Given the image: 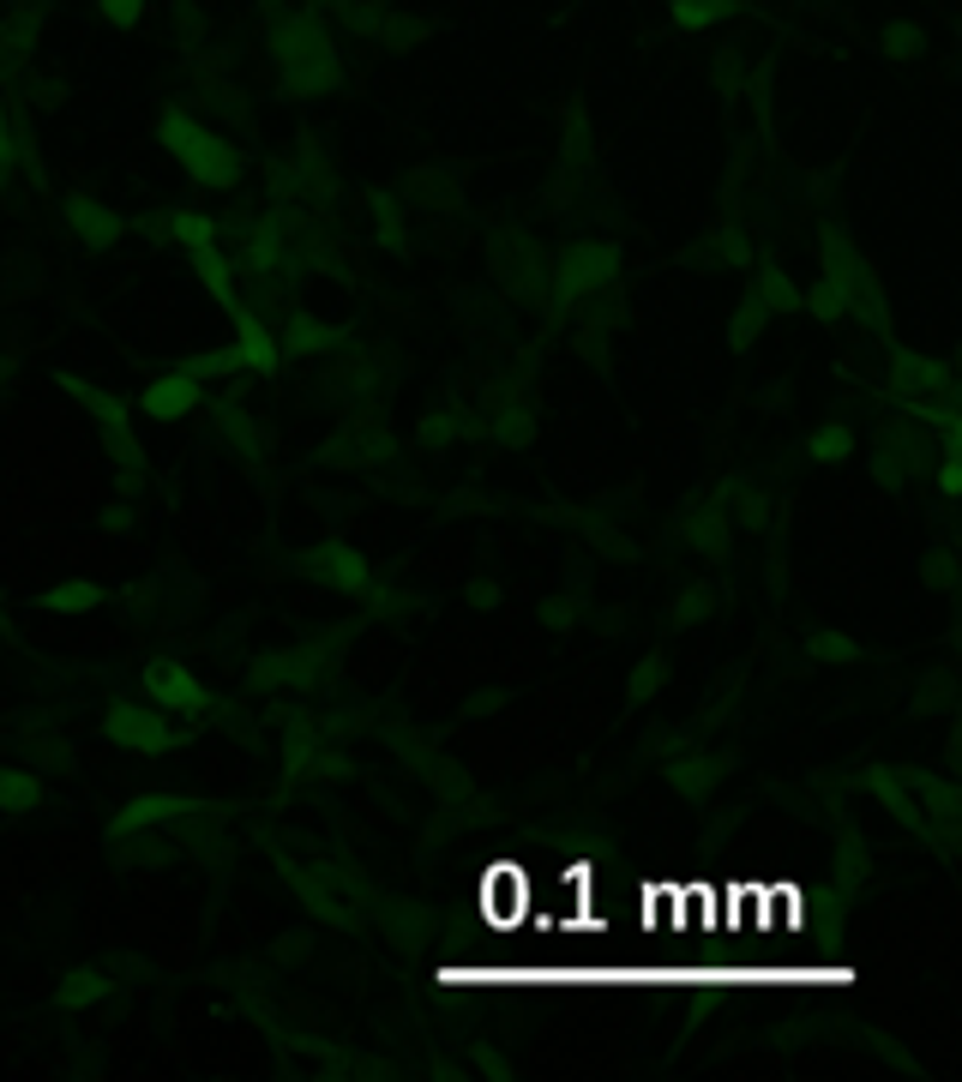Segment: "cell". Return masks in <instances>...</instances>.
<instances>
[{
	"instance_id": "obj_1",
	"label": "cell",
	"mask_w": 962,
	"mask_h": 1082,
	"mask_svg": "<svg viewBox=\"0 0 962 1082\" xmlns=\"http://www.w3.org/2000/svg\"><path fill=\"white\" fill-rule=\"evenodd\" d=\"M162 139H169V151L181 157L199 181H211V187H235V181H241V169H247V157L235 151V145H224L217 132H199L181 109L162 115Z\"/></svg>"
},
{
	"instance_id": "obj_2",
	"label": "cell",
	"mask_w": 962,
	"mask_h": 1082,
	"mask_svg": "<svg viewBox=\"0 0 962 1082\" xmlns=\"http://www.w3.org/2000/svg\"><path fill=\"white\" fill-rule=\"evenodd\" d=\"M277 67H284L289 91L337 85V49H331V37H325L314 19H289L284 31H277Z\"/></svg>"
},
{
	"instance_id": "obj_3",
	"label": "cell",
	"mask_w": 962,
	"mask_h": 1082,
	"mask_svg": "<svg viewBox=\"0 0 962 1082\" xmlns=\"http://www.w3.org/2000/svg\"><path fill=\"white\" fill-rule=\"evenodd\" d=\"M145 698H151L157 709H175V716H192V709H205V686L192 679L187 662L151 656V662H145Z\"/></svg>"
},
{
	"instance_id": "obj_4",
	"label": "cell",
	"mask_w": 962,
	"mask_h": 1082,
	"mask_svg": "<svg viewBox=\"0 0 962 1082\" xmlns=\"http://www.w3.org/2000/svg\"><path fill=\"white\" fill-rule=\"evenodd\" d=\"M896 391L914 404V415H932V409H944V404H951L944 367H932V361H921V355H909V349L896 355Z\"/></svg>"
},
{
	"instance_id": "obj_5",
	"label": "cell",
	"mask_w": 962,
	"mask_h": 1082,
	"mask_svg": "<svg viewBox=\"0 0 962 1082\" xmlns=\"http://www.w3.org/2000/svg\"><path fill=\"white\" fill-rule=\"evenodd\" d=\"M102 728H109V739H115V746H127V752H162L175 739L169 722H157L145 704H115Z\"/></svg>"
},
{
	"instance_id": "obj_6",
	"label": "cell",
	"mask_w": 962,
	"mask_h": 1082,
	"mask_svg": "<svg viewBox=\"0 0 962 1082\" xmlns=\"http://www.w3.org/2000/svg\"><path fill=\"white\" fill-rule=\"evenodd\" d=\"M842 902H849V896H842L836 884H824V891H819V914H806L812 932H819V951L801 956V962H812V969H836V962H842V932H849Z\"/></svg>"
},
{
	"instance_id": "obj_7",
	"label": "cell",
	"mask_w": 962,
	"mask_h": 1082,
	"mask_svg": "<svg viewBox=\"0 0 962 1082\" xmlns=\"http://www.w3.org/2000/svg\"><path fill=\"white\" fill-rule=\"evenodd\" d=\"M199 374L192 367H175V374H162L157 385H145V415L151 421H181V415H192V404H199Z\"/></svg>"
},
{
	"instance_id": "obj_8",
	"label": "cell",
	"mask_w": 962,
	"mask_h": 1082,
	"mask_svg": "<svg viewBox=\"0 0 962 1082\" xmlns=\"http://www.w3.org/2000/svg\"><path fill=\"white\" fill-rule=\"evenodd\" d=\"M314 572H325V584H337L344 596H367V577H374L355 547H337V542L325 547V554H314Z\"/></svg>"
},
{
	"instance_id": "obj_9",
	"label": "cell",
	"mask_w": 962,
	"mask_h": 1082,
	"mask_svg": "<svg viewBox=\"0 0 962 1082\" xmlns=\"http://www.w3.org/2000/svg\"><path fill=\"white\" fill-rule=\"evenodd\" d=\"M67 229L79 235L85 247H115V241H121V217L97 211L91 199H67Z\"/></svg>"
},
{
	"instance_id": "obj_10",
	"label": "cell",
	"mask_w": 962,
	"mask_h": 1082,
	"mask_svg": "<svg viewBox=\"0 0 962 1082\" xmlns=\"http://www.w3.org/2000/svg\"><path fill=\"white\" fill-rule=\"evenodd\" d=\"M61 385H67V391L79 397V404L91 409V415H102V427H109V446H115V451H121V457H139V451H132V439H127V415H121V404H115V397L91 391L85 379H61Z\"/></svg>"
},
{
	"instance_id": "obj_11",
	"label": "cell",
	"mask_w": 962,
	"mask_h": 1082,
	"mask_svg": "<svg viewBox=\"0 0 962 1082\" xmlns=\"http://www.w3.org/2000/svg\"><path fill=\"white\" fill-rule=\"evenodd\" d=\"M187 800L181 794H151V800H132L121 812V824H115V836H127V830H151V824H169V818H187Z\"/></svg>"
},
{
	"instance_id": "obj_12",
	"label": "cell",
	"mask_w": 962,
	"mask_h": 1082,
	"mask_svg": "<svg viewBox=\"0 0 962 1082\" xmlns=\"http://www.w3.org/2000/svg\"><path fill=\"white\" fill-rule=\"evenodd\" d=\"M42 806V782L24 770H0V818H31Z\"/></svg>"
},
{
	"instance_id": "obj_13",
	"label": "cell",
	"mask_w": 962,
	"mask_h": 1082,
	"mask_svg": "<svg viewBox=\"0 0 962 1082\" xmlns=\"http://www.w3.org/2000/svg\"><path fill=\"white\" fill-rule=\"evenodd\" d=\"M241 319V344H235V355H241L254 374H277V344H271V331L254 319V314H235Z\"/></svg>"
},
{
	"instance_id": "obj_14",
	"label": "cell",
	"mask_w": 962,
	"mask_h": 1082,
	"mask_svg": "<svg viewBox=\"0 0 962 1082\" xmlns=\"http://www.w3.org/2000/svg\"><path fill=\"white\" fill-rule=\"evenodd\" d=\"M921 464V439H909L902 427H884V451H879V476L884 482H902L909 469Z\"/></svg>"
},
{
	"instance_id": "obj_15",
	"label": "cell",
	"mask_w": 962,
	"mask_h": 1082,
	"mask_svg": "<svg viewBox=\"0 0 962 1082\" xmlns=\"http://www.w3.org/2000/svg\"><path fill=\"white\" fill-rule=\"evenodd\" d=\"M752 307H758V314H794L801 295H794V284L782 271H758L752 277Z\"/></svg>"
},
{
	"instance_id": "obj_16",
	"label": "cell",
	"mask_w": 962,
	"mask_h": 1082,
	"mask_svg": "<svg viewBox=\"0 0 962 1082\" xmlns=\"http://www.w3.org/2000/svg\"><path fill=\"white\" fill-rule=\"evenodd\" d=\"M668 788L686 794V800H704L710 794V758H698V752H680V758H668Z\"/></svg>"
},
{
	"instance_id": "obj_17",
	"label": "cell",
	"mask_w": 962,
	"mask_h": 1082,
	"mask_svg": "<svg viewBox=\"0 0 962 1082\" xmlns=\"http://www.w3.org/2000/svg\"><path fill=\"white\" fill-rule=\"evenodd\" d=\"M331 344H337V331H331V325H319L314 314H295L284 325V349L289 355H314V349H331Z\"/></svg>"
},
{
	"instance_id": "obj_18",
	"label": "cell",
	"mask_w": 962,
	"mask_h": 1082,
	"mask_svg": "<svg viewBox=\"0 0 962 1082\" xmlns=\"http://www.w3.org/2000/svg\"><path fill=\"white\" fill-rule=\"evenodd\" d=\"M812 457H824V464H842V457H854V427L849 421H824L819 434L806 439Z\"/></svg>"
},
{
	"instance_id": "obj_19",
	"label": "cell",
	"mask_w": 962,
	"mask_h": 1082,
	"mask_svg": "<svg viewBox=\"0 0 962 1082\" xmlns=\"http://www.w3.org/2000/svg\"><path fill=\"white\" fill-rule=\"evenodd\" d=\"M97 602H102V589L91 584V577L61 584V589H49V596H42V607H54V614H85V607H97Z\"/></svg>"
},
{
	"instance_id": "obj_20",
	"label": "cell",
	"mask_w": 962,
	"mask_h": 1082,
	"mask_svg": "<svg viewBox=\"0 0 962 1082\" xmlns=\"http://www.w3.org/2000/svg\"><path fill=\"white\" fill-rule=\"evenodd\" d=\"M102 999V981L91 969H79V974H67L61 986H54V1004H67V1011H79V1004H97Z\"/></svg>"
},
{
	"instance_id": "obj_21",
	"label": "cell",
	"mask_w": 962,
	"mask_h": 1082,
	"mask_svg": "<svg viewBox=\"0 0 962 1082\" xmlns=\"http://www.w3.org/2000/svg\"><path fill=\"white\" fill-rule=\"evenodd\" d=\"M909 782H914V794H921L926 806H932V818H939V824H951V818H956V794H951V782H939V776H909Z\"/></svg>"
},
{
	"instance_id": "obj_22",
	"label": "cell",
	"mask_w": 962,
	"mask_h": 1082,
	"mask_svg": "<svg viewBox=\"0 0 962 1082\" xmlns=\"http://www.w3.org/2000/svg\"><path fill=\"white\" fill-rule=\"evenodd\" d=\"M806 649H812L819 662H842V668H849V662H861V644H854V637H842V632H819V637H806Z\"/></svg>"
},
{
	"instance_id": "obj_23",
	"label": "cell",
	"mask_w": 962,
	"mask_h": 1082,
	"mask_svg": "<svg viewBox=\"0 0 962 1082\" xmlns=\"http://www.w3.org/2000/svg\"><path fill=\"white\" fill-rule=\"evenodd\" d=\"M861 884H866V848L849 836V830H842V884H836V891H842V896H854Z\"/></svg>"
},
{
	"instance_id": "obj_24",
	"label": "cell",
	"mask_w": 962,
	"mask_h": 1082,
	"mask_svg": "<svg viewBox=\"0 0 962 1082\" xmlns=\"http://www.w3.org/2000/svg\"><path fill=\"white\" fill-rule=\"evenodd\" d=\"M662 679H668V662H662V656H644V662H638V674H632V686H626V698H632V704L656 698V692H662Z\"/></svg>"
},
{
	"instance_id": "obj_25",
	"label": "cell",
	"mask_w": 962,
	"mask_h": 1082,
	"mask_svg": "<svg viewBox=\"0 0 962 1082\" xmlns=\"http://www.w3.org/2000/svg\"><path fill=\"white\" fill-rule=\"evenodd\" d=\"M716 19H722V0H674V24H686V31H704Z\"/></svg>"
},
{
	"instance_id": "obj_26",
	"label": "cell",
	"mask_w": 962,
	"mask_h": 1082,
	"mask_svg": "<svg viewBox=\"0 0 962 1082\" xmlns=\"http://www.w3.org/2000/svg\"><path fill=\"white\" fill-rule=\"evenodd\" d=\"M97 12L109 24H139L145 19V0H97Z\"/></svg>"
},
{
	"instance_id": "obj_27",
	"label": "cell",
	"mask_w": 962,
	"mask_h": 1082,
	"mask_svg": "<svg viewBox=\"0 0 962 1082\" xmlns=\"http://www.w3.org/2000/svg\"><path fill=\"white\" fill-rule=\"evenodd\" d=\"M758 325H764V314H758V307L746 301V307H740V314H734V331H728V344H734V349H746V344H752V331H758Z\"/></svg>"
},
{
	"instance_id": "obj_28",
	"label": "cell",
	"mask_w": 962,
	"mask_h": 1082,
	"mask_svg": "<svg viewBox=\"0 0 962 1082\" xmlns=\"http://www.w3.org/2000/svg\"><path fill=\"white\" fill-rule=\"evenodd\" d=\"M175 235H181L187 247H211V224H205V217H192V211L175 217Z\"/></svg>"
},
{
	"instance_id": "obj_29",
	"label": "cell",
	"mask_w": 962,
	"mask_h": 1082,
	"mask_svg": "<svg viewBox=\"0 0 962 1082\" xmlns=\"http://www.w3.org/2000/svg\"><path fill=\"white\" fill-rule=\"evenodd\" d=\"M884 49H891V54H914V49H921V31H914V24H891V31H884Z\"/></svg>"
},
{
	"instance_id": "obj_30",
	"label": "cell",
	"mask_w": 962,
	"mask_h": 1082,
	"mask_svg": "<svg viewBox=\"0 0 962 1082\" xmlns=\"http://www.w3.org/2000/svg\"><path fill=\"white\" fill-rule=\"evenodd\" d=\"M956 487H962V464H956V451H944V469H939V494H944V499H956Z\"/></svg>"
},
{
	"instance_id": "obj_31",
	"label": "cell",
	"mask_w": 962,
	"mask_h": 1082,
	"mask_svg": "<svg viewBox=\"0 0 962 1082\" xmlns=\"http://www.w3.org/2000/svg\"><path fill=\"white\" fill-rule=\"evenodd\" d=\"M529 434H536V421H524V415H506V421H499V439H512V446H524Z\"/></svg>"
},
{
	"instance_id": "obj_32",
	"label": "cell",
	"mask_w": 962,
	"mask_h": 1082,
	"mask_svg": "<svg viewBox=\"0 0 962 1082\" xmlns=\"http://www.w3.org/2000/svg\"><path fill=\"white\" fill-rule=\"evenodd\" d=\"M469 1059H482V1071L487 1076H512V1064H506V1052H494V1046H476Z\"/></svg>"
},
{
	"instance_id": "obj_33",
	"label": "cell",
	"mask_w": 962,
	"mask_h": 1082,
	"mask_svg": "<svg viewBox=\"0 0 962 1082\" xmlns=\"http://www.w3.org/2000/svg\"><path fill=\"white\" fill-rule=\"evenodd\" d=\"M704 602H710L704 589H692V596H686V602L674 607V626H686V619H698V614H704Z\"/></svg>"
},
{
	"instance_id": "obj_34",
	"label": "cell",
	"mask_w": 962,
	"mask_h": 1082,
	"mask_svg": "<svg viewBox=\"0 0 962 1082\" xmlns=\"http://www.w3.org/2000/svg\"><path fill=\"white\" fill-rule=\"evenodd\" d=\"M7 151H12V132H7V115H0V162H7Z\"/></svg>"
}]
</instances>
